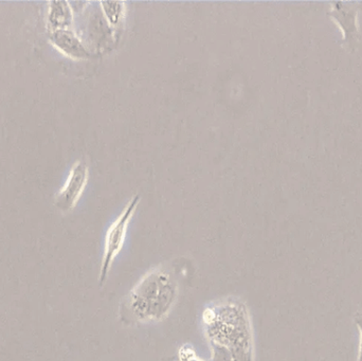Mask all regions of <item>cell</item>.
Listing matches in <instances>:
<instances>
[{"instance_id": "9", "label": "cell", "mask_w": 362, "mask_h": 361, "mask_svg": "<svg viewBox=\"0 0 362 361\" xmlns=\"http://www.w3.org/2000/svg\"><path fill=\"white\" fill-rule=\"evenodd\" d=\"M355 324H356L357 328H358L359 332H361V347H359L358 361H362V315H361V314L357 313L356 315H355Z\"/></svg>"}, {"instance_id": "5", "label": "cell", "mask_w": 362, "mask_h": 361, "mask_svg": "<svg viewBox=\"0 0 362 361\" xmlns=\"http://www.w3.org/2000/svg\"><path fill=\"white\" fill-rule=\"evenodd\" d=\"M349 4L344 2H333L332 10L329 13L332 19L339 25L344 33V40H350L351 36L356 35L358 31L357 27V10L349 8Z\"/></svg>"}, {"instance_id": "6", "label": "cell", "mask_w": 362, "mask_h": 361, "mask_svg": "<svg viewBox=\"0 0 362 361\" xmlns=\"http://www.w3.org/2000/svg\"><path fill=\"white\" fill-rule=\"evenodd\" d=\"M74 23V11L67 1L49 2L47 25L49 32L71 29Z\"/></svg>"}, {"instance_id": "7", "label": "cell", "mask_w": 362, "mask_h": 361, "mask_svg": "<svg viewBox=\"0 0 362 361\" xmlns=\"http://www.w3.org/2000/svg\"><path fill=\"white\" fill-rule=\"evenodd\" d=\"M101 6L108 23L112 28L120 27L125 15L124 2L102 1Z\"/></svg>"}, {"instance_id": "4", "label": "cell", "mask_w": 362, "mask_h": 361, "mask_svg": "<svg viewBox=\"0 0 362 361\" xmlns=\"http://www.w3.org/2000/svg\"><path fill=\"white\" fill-rule=\"evenodd\" d=\"M49 42L62 54L74 61H83L90 57V52L72 29L49 32Z\"/></svg>"}, {"instance_id": "3", "label": "cell", "mask_w": 362, "mask_h": 361, "mask_svg": "<svg viewBox=\"0 0 362 361\" xmlns=\"http://www.w3.org/2000/svg\"><path fill=\"white\" fill-rule=\"evenodd\" d=\"M88 176V165L84 161L78 160L72 165L65 184L55 197V207L59 211L68 213L74 209L86 188Z\"/></svg>"}, {"instance_id": "1", "label": "cell", "mask_w": 362, "mask_h": 361, "mask_svg": "<svg viewBox=\"0 0 362 361\" xmlns=\"http://www.w3.org/2000/svg\"><path fill=\"white\" fill-rule=\"evenodd\" d=\"M178 284L165 267H154L125 296L121 319L127 324L160 322L169 316L178 298Z\"/></svg>"}, {"instance_id": "8", "label": "cell", "mask_w": 362, "mask_h": 361, "mask_svg": "<svg viewBox=\"0 0 362 361\" xmlns=\"http://www.w3.org/2000/svg\"><path fill=\"white\" fill-rule=\"evenodd\" d=\"M176 361H204L197 355L195 349L191 345H185L178 351Z\"/></svg>"}, {"instance_id": "2", "label": "cell", "mask_w": 362, "mask_h": 361, "mask_svg": "<svg viewBox=\"0 0 362 361\" xmlns=\"http://www.w3.org/2000/svg\"><path fill=\"white\" fill-rule=\"evenodd\" d=\"M139 195H135L125 206L122 213L114 220L110 228L106 231L105 241H104V251L102 256L101 269H100V285L103 286L106 283L108 273L112 269V263L117 256L122 251L127 239V230L129 223L137 210L140 203Z\"/></svg>"}]
</instances>
